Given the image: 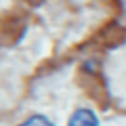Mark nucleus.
<instances>
[{
  "label": "nucleus",
  "mask_w": 126,
  "mask_h": 126,
  "mask_svg": "<svg viewBox=\"0 0 126 126\" xmlns=\"http://www.w3.org/2000/svg\"><path fill=\"white\" fill-rule=\"evenodd\" d=\"M67 126H99V120L90 109H76L69 118Z\"/></svg>",
  "instance_id": "1"
},
{
  "label": "nucleus",
  "mask_w": 126,
  "mask_h": 126,
  "mask_svg": "<svg viewBox=\"0 0 126 126\" xmlns=\"http://www.w3.org/2000/svg\"><path fill=\"white\" fill-rule=\"evenodd\" d=\"M19 126H55L53 122L48 120V118H44V116H32V118H27L23 124H19Z\"/></svg>",
  "instance_id": "2"
}]
</instances>
